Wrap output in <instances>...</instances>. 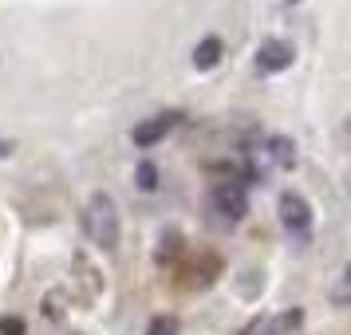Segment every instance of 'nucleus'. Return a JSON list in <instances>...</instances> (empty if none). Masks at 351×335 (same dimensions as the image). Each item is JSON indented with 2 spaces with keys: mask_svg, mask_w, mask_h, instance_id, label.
<instances>
[{
  "mask_svg": "<svg viewBox=\"0 0 351 335\" xmlns=\"http://www.w3.org/2000/svg\"><path fill=\"white\" fill-rule=\"evenodd\" d=\"M83 233L91 237V245H99L103 253H114L119 249V237H123V221H119V201H114L107 190H95L83 206Z\"/></svg>",
  "mask_w": 351,
  "mask_h": 335,
  "instance_id": "f257e3e1",
  "label": "nucleus"
},
{
  "mask_svg": "<svg viewBox=\"0 0 351 335\" xmlns=\"http://www.w3.org/2000/svg\"><path fill=\"white\" fill-rule=\"evenodd\" d=\"M276 213H280V225H285V233L292 240H300V245L312 240V206H308L304 193L285 190L280 193V201H276Z\"/></svg>",
  "mask_w": 351,
  "mask_h": 335,
  "instance_id": "f03ea898",
  "label": "nucleus"
},
{
  "mask_svg": "<svg viewBox=\"0 0 351 335\" xmlns=\"http://www.w3.org/2000/svg\"><path fill=\"white\" fill-rule=\"evenodd\" d=\"M209 209L221 217V221L237 225L245 213H249V190L241 186L237 177H229V182H213L209 186Z\"/></svg>",
  "mask_w": 351,
  "mask_h": 335,
  "instance_id": "7ed1b4c3",
  "label": "nucleus"
},
{
  "mask_svg": "<svg viewBox=\"0 0 351 335\" xmlns=\"http://www.w3.org/2000/svg\"><path fill=\"white\" fill-rule=\"evenodd\" d=\"M296 64V48L288 44V40H261V48H256V75H280L288 67Z\"/></svg>",
  "mask_w": 351,
  "mask_h": 335,
  "instance_id": "20e7f679",
  "label": "nucleus"
},
{
  "mask_svg": "<svg viewBox=\"0 0 351 335\" xmlns=\"http://www.w3.org/2000/svg\"><path fill=\"white\" fill-rule=\"evenodd\" d=\"M178 119H182V114H178V111H166V114H150L146 123H138V127L130 130V142L138 146V150H150V146H158L162 138H166V134H170V130L178 127Z\"/></svg>",
  "mask_w": 351,
  "mask_h": 335,
  "instance_id": "39448f33",
  "label": "nucleus"
},
{
  "mask_svg": "<svg viewBox=\"0 0 351 335\" xmlns=\"http://www.w3.org/2000/svg\"><path fill=\"white\" fill-rule=\"evenodd\" d=\"M261 158L269 166H280V170H292L296 166V142L288 134H269L265 146H261Z\"/></svg>",
  "mask_w": 351,
  "mask_h": 335,
  "instance_id": "423d86ee",
  "label": "nucleus"
},
{
  "mask_svg": "<svg viewBox=\"0 0 351 335\" xmlns=\"http://www.w3.org/2000/svg\"><path fill=\"white\" fill-rule=\"evenodd\" d=\"M221 51H225L221 40H217V36H206V40L193 48V67H197V71H213V67L221 64Z\"/></svg>",
  "mask_w": 351,
  "mask_h": 335,
  "instance_id": "0eeeda50",
  "label": "nucleus"
},
{
  "mask_svg": "<svg viewBox=\"0 0 351 335\" xmlns=\"http://www.w3.org/2000/svg\"><path fill=\"white\" fill-rule=\"evenodd\" d=\"M178 253H182V233H178V229H162L158 233V249H154V260H158V264H170Z\"/></svg>",
  "mask_w": 351,
  "mask_h": 335,
  "instance_id": "6e6552de",
  "label": "nucleus"
},
{
  "mask_svg": "<svg viewBox=\"0 0 351 335\" xmlns=\"http://www.w3.org/2000/svg\"><path fill=\"white\" fill-rule=\"evenodd\" d=\"M300 323H304V312L300 308H288V312H280V316L269 323V335H292Z\"/></svg>",
  "mask_w": 351,
  "mask_h": 335,
  "instance_id": "1a4fd4ad",
  "label": "nucleus"
},
{
  "mask_svg": "<svg viewBox=\"0 0 351 335\" xmlns=\"http://www.w3.org/2000/svg\"><path fill=\"white\" fill-rule=\"evenodd\" d=\"M178 332H182V319H178V316H166V312L146 323V335H178Z\"/></svg>",
  "mask_w": 351,
  "mask_h": 335,
  "instance_id": "9d476101",
  "label": "nucleus"
},
{
  "mask_svg": "<svg viewBox=\"0 0 351 335\" xmlns=\"http://www.w3.org/2000/svg\"><path fill=\"white\" fill-rule=\"evenodd\" d=\"M134 177H138V190H146V193L158 190V166H154V162H138Z\"/></svg>",
  "mask_w": 351,
  "mask_h": 335,
  "instance_id": "9b49d317",
  "label": "nucleus"
},
{
  "mask_svg": "<svg viewBox=\"0 0 351 335\" xmlns=\"http://www.w3.org/2000/svg\"><path fill=\"white\" fill-rule=\"evenodd\" d=\"M24 332H28V323H24L20 316H4L0 319V335H24Z\"/></svg>",
  "mask_w": 351,
  "mask_h": 335,
  "instance_id": "f8f14e48",
  "label": "nucleus"
},
{
  "mask_svg": "<svg viewBox=\"0 0 351 335\" xmlns=\"http://www.w3.org/2000/svg\"><path fill=\"white\" fill-rule=\"evenodd\" d=\"M332 303L335 308H351V284L348 280H339V284L332 288Z\"/></svg>",
  "mask_w": 351,
  "mask_h": 335,
  "instance_id": "ddd939ff",
  "label": "nucleus"
},
{
  "mask_svg": "<svg viewBox=\"0 0 351 335\" xmlns=\"http://www.w3.org/2000/svg\"><path fill=\"white\" fill-rule=\"evenodd\" d=\"M335 138H339V146H343V150H351V114L343 119V123H339V130H335Z\"/></svg>",
  "mask_w": 351,
  "mask_h": 335,
  "instance_id": "4468645a",
  "label": "nucleus"
},
{
  "mask_svg": "<svg viewBox=\"0 0 351 335\" xmlns=\"http://www.w3.org/2000/svg\"><path fill=\"white\" fill-rule=\"evenodd\" d=\"M12 154H16V142H12V138H0V162L12 158Z\"/></svg>",
  "mask_w": 351,
  "mask_h": 335,
  "instance_id": "2eb2a0df",
  "label": "nucleus"
},
{
  "mask_svg": "<svg viewBox=\"0 0 351 335\" xmlns=\"http://www.w3.org/2000/svg\"><path fill=\"white\" fill-rule=\"evenodd\" d=\"M343 193H348V197H351V170H348V174H343Z\"/></svg>",
  "mask_w": 351,
  "mask_h": 335,
  "instance_id": "dca6fc26",
  "label": "nucleus"
},
{
  "mask_svg": "<svg viewBox=\"0 0 351 335\" xmlns=\"http://www.w3.org/2000/svg\"><path fill=\"white\" fill-rule=\"evenodd\" d=\"M241 335H261V323H253V327H245Z\"/></svg>",
  "mask_w": 351,
  "mask_h": 335,
  "instance_id": "f3484780",
  "label": "nucleus"
},
{
  "mask_svg": "<svg viewBox=\"0 0 351 335\" xmlns=\"http://www.w3.org/2000/svg\"><path fill=\"white\" fill-rule=\"evenodd\" d=\"M339 280H348V284H351V264H348V269H343V276H339Z\"/></svg>",
  "mask_w": 351,
  "mask_h": 335,
  "instance_id": "a211bd4d",
  "label": "nucleus"
}]
</instances>
